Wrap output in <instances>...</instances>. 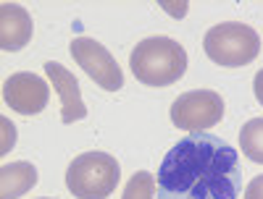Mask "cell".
Here are the masks:
<instances>
[{"mask_svg":"<svg viewBox=\"0 0 263 199\" xmlns=\"http://www.w3.org/2000/svg\"><path fill=\"white\" fill-rule=\"evenodd\" d=\"M242 165L234 147L195 134L174 144L158 168V199H237Z\"/></svg>","mask_w":263,"mask_h":199,"instance_id":"obj_1","label":"cell"},{"mask_svg":"<svg viewBox=\"0 0 263 199\" xmlns=\"http://www.w3.org/2000/svg\"><path fill=\"white\" fill-rule=\"evenodd\" d=\"M132 74L147 86H168L187 71V53L171 37H147L129 55Z\"/></svg>","mask_w":263,"mask_h":199,"instance_id":"obj_2","label":"cell"},{"mask_svg":"<svg viewBox=\"0 0 263 199\" xmlns=\"http://www.w3.org/2000/svg\"><path fill=\"white\" fill-rule=\"evenodd\" d=\"M121 179V165L108 152H84L66 170V189L77 199H108Z\"/></svg>","mask_w":263,"mask_h":199,"instance_id":"obj_3","label":"cell"},{"mask_svg":"<svg viewBox=\"0 0 263 199\" xmlns=\"http://www.w3.org/2000/svg\"><path fill=\"white\" fill-rule=\"evenodd\" d=\"M203 48L213 63L224 65V69H239V65H248L258 58L260 37L242 21H224V24L208 29Z\"/></svg>","mask_w":263,"mask_h":199,"instance_id":"obj_4","label":"cell"},{"mask_svg":"<svg viewBox=\"0 0 263 199\" xmlns=\"http://www.w3.org/2000/svg\"><path fill=\"white\" fill-rule=\"evenodd\" d=\"M224 118V100L213 90H195L184 92L174 100L171 105V123L190 131V134H200L205 128H213Z\"/></svg>","mask_w":263,"mask_h":199,"instance_id":"obj_5","label":"cell"},{"mask_svg":"<svg viewBox=\"0 0 263 199\" xmlns=\"http://www.w3.org/2000/svg\"><path fill=\"white\" fill-rule=\"evenodd\" d=\"M71 55L79 63V69L90 76L100 90L105 92H116L124 86V74L119 69L116 58L108 53L100 42L92 37H77L71 39Z\"/></svg>","mask_w":263,"mask_h":199,"instance_id":"obj_6","label":"cell"},{"mask_svg":"<svg viewBox=\"0 0 263 199\" xmlns=\"http://www.w3.org/2000/svg\"><path fill=\"white\" fill-rule=\"evenodd\" d=\"M3 100L11 110H16L18 116H37L45 110L48 100H50V86L48 81L29 74V71H18L11 74L3 84Z\"/></svg>","mask_w":263,"mask_h":199,"instance_id":"obj_7","label":"cell"},{"mask_svg":"<svg viewBox=\"0 0 263 199\" xmlns=\"http://www.w3.org/2000/svg\"><path fill=\"white\" fill-rule=\"evenodd\" d=\"M45 74H48V79L53 81V90L61 95V121H63V123L82 121V118L87 116V105H84V100H82L77 76L66 69V65H61V63H55V60H48V63H45Z\"/></svg>","mask_w":263,"mask_h":199,"instance_id":"obj_8","label":"cell"},{"mask_svg":"<svg viewBox=\"0 0 263 199\" xmlns=\"http://www.w3.org/2000/svg\"><path fill=\"white\" fill-rule=\"evenodd\" d=\"M32 32H34V24H32L29 11H24L16 3L0 6V48L6 53H16L21 48H27Z\"/></svg>","mask_w":263,"mask_h":199,"instance_id":"obj_9","label":"cell"},{"mask_svg":"<svg viewBox=\"0 0 263 199\" xmlns=\"http://www.w3.org/2000/svg\"><path fill=\"white\" fill-rule=\"evenodd\" d=\"M37 184V168L32 163H11L0 168V199H18Z\"/></svg>","mask_w":263,"mask_h":199,"instance_id":"obj_10","label":"cell"},{"mask_svg":"<svg viewBox=\"0 0 263 199\" xmlns=\"http://www.w3.org/2000/svg\"><path fill=\"white\" fill-rule=\"evenodd\" d=\"M239 144H242L245 158L263 165V118H253L242 126V131H239Z\"/></svg>","mask_w":263,"mask_h":199,"instance_id":"obj_11","label":"cell"},{"mask_svg":"<svg viewBox=\"0 0 263 199\" xmlns=\"http://www.w3.org/2000/svg\"><path fill=\"white\" fill-rule=\"evenodd\" d=\"M153 196H156V179L147 170H137L121 194V199H153Z\"/></svg>","mask_w":263,"mask_h":199,"instance_id":"obj_12","label":"cell"},{"mask_svg":"<svg viewBox=\"0 0 263 199\" xmlns=\"http://www.w3.org/2000/svg\"><path fill=\"white\" fill-rule=\"evenodd\" d=\"M245 199H263V175H255V179L248 184Z\"/></svg>","mask_w":263,"mask_h":199,"instance_id":"obj_13","label":"cell"},{"mask_svg":"<svg viewBox=\"0 0 263 199\" xmlns=\"http://www.w3.org/2000/svg\"><path fill=\"white\" fill-rule=\"evenodd\" d=\"M3 131H6V142H3V154H6V152H8L11 147H13V142H16V128H13V126H11V123H8V121L3 118Z\"/></svg>","mask_w":263,"mask_h":199,"instance_id":"obj_14","label":"cell"},{"mask_svg":"<svg viewBox=\"0 0 263 199\" xmlns=\"http://www.w3.org/2000/svg\"><path fill=\"white\" fill-rule=\"evenodd\" d=\"M253 90H255V97H258V102L263 105V69L255 74V81H253Z\"/></svg>","mask_w":263,"mask_h":199,"instance_id":"obj_15","label":"cell"},{"mask_svg":"<svg viewBox=\"0 0 263 199\" xmlns=\"http://www.w3.org/2000/svg\"><path fill=\"white\" fill-rule=\"evenodd\" d=\"M40 199H50V196H40Z\"/></svg>","mask_w":263,"mask_h":199,"instance_id":"obj_16","label":"cell"}]
</instances>
